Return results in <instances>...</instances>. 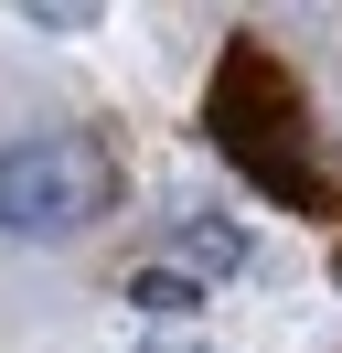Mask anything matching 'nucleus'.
<instances>
[{
	"label": "nucleus",
	"mask_w": 342,
	"mask_h": 353,
	"mask_svg": "<svg viewBox=\"0 0 342 353\" xmlns=\"http://www.w3.org/2000/svg\"><path fill=\"white\" fill-rule=\"evenodd\" d=\"M203 129H214V150H225L246 182H268L278 203L321 214V172H310V150H299V97H289V75H278L256 43L225 54V75H214V97H203Z\"/></svg>",
	"instance_id": "nucleus-1"
},
{
	"label": "nucleus",
	"mask_w": 342,
	"mask_h": 353,
	"mask_svg": "<svg viewBox=\"0 0 342 353\" xmlns=\"http://www.w3.org/2000/svg\"><path fill=\"white\" fill-rule=\"evenodd\" d=\"M107 203V150L86 129H32L0 150V236H75Z\"/></svg>",
	"instance_id": "nucleus-2"
},
{
	"label": "nucleus",
	"mask_w": 342,
	"mask_h": 353,
	"mask_svg": "<svg viewBox=\"0 0 342 353\" xmlns=\"http://www.w3.org/2000/svg\"><path fill=\"white\" fill-rule=\"evenodd\" d=\"M171 257H182V279H225V268H246V236H235L225 214H192L182 236H171Z\"/></svg>",
	"instance_id": "nucleus-3"
},
{
	"label": "nucleus",
	"mask_w": 342,
	"mask_h": 353,
	"mask_svg": "<svg viewBox=\"0 0 342 353\" xmlns=\"http://www.w3.org/2000/svg\"><path fill=\"white\" fill-rule=\"evenodd\" d=\"M128 300H139V310H182V300H192V279H171V268H139V279H128Z\"/></svg>",
	"instance_id": "nucleus-4"
}]
</instances>
